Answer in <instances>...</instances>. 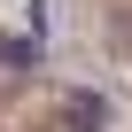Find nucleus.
<instances>
[{"label": "nucleus", "instance_id": "nucleus-1", "mask_svg": "<svg viewBox=\"0 0 132 132\" xmlns=\"http://www.w3.org/2000/svg\"><path fill=\"white\" fill-rule=\"evenodd\" d=\"M62 124H70V132H101V101L93 93H70V101H62Z\"/></svg>", "mask_w": 132, "mask_h": 132}]
</instances>
